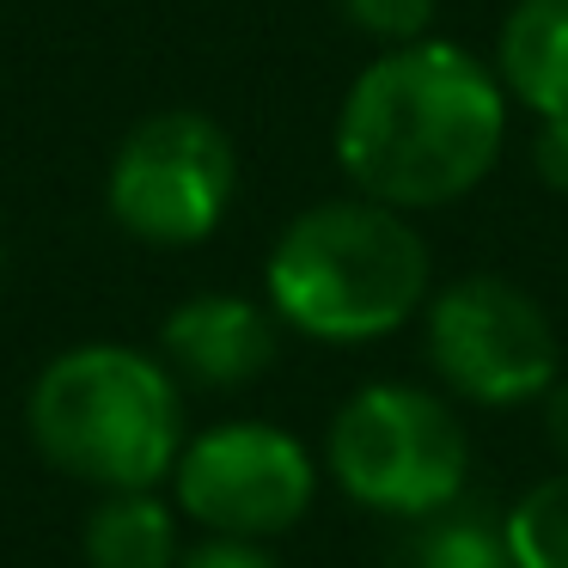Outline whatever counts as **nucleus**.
Wrapping results in <instances>:
<instances>
[{"label": "nucleus", "mask_w": 568, "mask_h": 568, "mask_svg": "<svg viewBox=\"0 0 568 568\" xmlns=\"http://www.w3.org/2000/svg\"><path fill=\"white\" fill-rule=\"evenodd\" d=\"M0 270H7V245H0Z\"/></svg>", "instance_id": "obj_17"}, {"label": "nucleus", "mask_w": 568, "mask_h": 568, "mask_svg": "<svg viewBox=\"0 0 568 568\" xmlns=\"http://www.w3.org/2000/svg\"><path fill=\"white\" fill-rule=\"evenodd\" d=\"M31 440L92 489H153L184 453V392L160 355L129 343L62 348L31 385Z\"/></svg>", "instance_id": "obj_3"}, {"label": "nucleus", "mask_w": 568, "mask_h": 568, "mask_svg": "<svg viewBox=\"0 0 568 568\" xmlns=\"http://www.w3.org/2000/svg\"><path fill=\"white\" fill-rule=\"evenodd\" d=\"M263 294L312 343H373L428 306V245L404 209L343 196L294 214L263 263Z\"/></svg>", "instance_id": "obj_2"}, {"label": "nucleus", "mask_w": 568, "mask_h": 568, "mask_svg": "<svg viewBox=\"0 0 568 568\" xmlns=\"http://www.w3.org/2000/svg\"><path fill=\"white\" fill-rule=\"evenodd\" d=\"M336 13L379 43H409V38H428L434 0H336Z\"/></svg>", "instance_id": "obj_13"}, {"label": "nucleus", "mask_w": 568, "mask_h": 568, "mask_svg": "<svg viewBox=\"0 0 568 568\" xmlns=\"http://www.w3.org/2000/svg\"><path fill=\"white\" fill-rule=\"evenodd\" d=\"M514 568H568V470L531 483L501 519Z\"/></svg>", "instance_id": "obj_12"}, {"label": "nucleus", "mask_w": 568, "mask_h": 568, "mask_svg": "<svg viewBox=\"0 0 568 568\" xmlns=\"http://www.w3.org/2000/svg\"><path fill=\"white\" fill-rule=\"evenodd\" d=\"M87 568H178V507L153 489H104L80 531Z\"/></svg>", "instance_id": "obj_10"}, {"label": "nucleus", "mask_w": 568, "mask_h": 568, "mask_svg": "<svg viewBox=\"0 0 568 568\" xmlns=\"http://www.w3.org/2000/svg\"><path fill=\"white\" fill-rule=\"evenodd\" d=\"M409 568H514L507 538L489 514L477 507H440V514L422 519V531L409 538Z\"/></svg>", "instance_id": "obj_11"}, {"label": "nucleus", "mask_w": 568, "mask_h": 568, "mask_svg": "<svg viewBox=\"0 0 568 568\" xmlns=\"http://www.w3.org/2000/svg\"><path fill=\"white\" fill-rule=\"evenodd\" d=\"M531 165H538V178L556 190V196H568V116H538Z\"/></svg>", "instance_id": "obj_15"}, {"label": "nucleus", "mask_w": 568, "mask_h": 568, "mask_svg": "<svg viewBox=\"0 0 568 568\" xmlns=\"http://www.w3.org/2000/svg\"><path fill=\"white\" fill-rule=\"evenodd\" d=\"M178 568H282V562H275L257 538H226V531H214V538L190 544V550L178 556Z\"/></svg>", "instance_id": "obj_14"}, {"label": "nucleus", "mask_w": 568, "mask_h": 568, "mask_svg": "<svg viewBox=\"0 0 568 568\" xmlns=\"http://www.w3.org/2000/svg\"><path fill=\"white\" fill-rule=\"evenodd\" d=\"M428 361L465 404H531L562 379V348L526 287L465 275L428 300Z\"/></svg>", "instance_id": "obj_6"}, {"label": "nucleus", "mask_w": 568, "mask_h": 568, "mask_svg": "<svg viewBox=\"0 0 568 568\" xmlns=\"http://www.w3.org/2000/svg\"><path fill=\"white\" fill-rule=\"evenodd\" d=\"M331 477L348 501L392 519H428L470 483V440L458 416L422 385H367L331 422Z\"/></svg>", "instance_id": "obj_4"}, {"label": "nucleus", "mask_w": 568, "mask_h": 568, "mask_svg": "<svg viewBox=\"0 0 568 568\" xmlns=\"http://www.w3.org/2000/svg\"><path fill=\"white\" fill-rule=\"evenodd\" d=\"M275 324L282 318L245 294H196L165 312L160 361L190 385L233 392V385H251L275 367V348H282Z\"/></svg>", "instance_id": "obj_8"}, {"label": "nucleus", "mask_w": 568, "mask_h": 568, "mask_svg": "<svg viewBox=\"0 0 568 568\" xmlns=\"http://www.w3.org/2000/svg\"><path fill=\"white\" fill-rule=\"evenodd\" d=\"M239 190V153L202 111H160L123 135L104 172V209L153 251L202 245L226 221Z\"/></svg>", "instance_id": "obj_5"}, {"label": "nucleus", "mask_w": 568, "mask_h": 568, "mask_svg": "<svg viewBox=\"0 0 568 568\" xmlns=\"http://www.w3.org/2000/svg\"><path fill=\"white\" fill-rule=\"evenodd\" d=\"M507 92L470 50L409 38L373 55L336 111V165L385 209H446L495 172Z\"/></svg>", "instance_id": "obj_1"}, {"label": "nucleus", "mask_w": 568, "mask_h": 568, "mask_svg": "<svg viewBox=\"0 0 568 568\" xmlns=\"http://www.w3.org/2000/svg\"><path fill=\"white\" fill-rule=\"evenodd\" d=\"M544 434H550V446L568 465V379H556L550 392H544Z\"/></svg>", "instance_id": "obj_16"}, {"label": "nucleus", "mask_w": 568, "mask_h": 568, "mask_svg": "<svg viewBox=\"0 0 568 568\" xmlns=\"http://www.w3.org/2000/svg\"><path fill=\"white\" fill-rule=\"evenodd\" d=\"M495 80L538 116H568V0H519L495 38Z\"/></svg>", "instance_id": "obj_9"}, {"label": "nucleus", "mask_w": 568, "mask_h": 568, "mask_svg": "<svg viewBox=\"0 0 568 568\" xmlns=\"http://www.w3.org/2000/svg\"><path fill=\"white\" fill-rule=\"evenodd\" d=\"M178 514L226 538H275L318 495L312 453L275 422H214L190 434L172 465Z\"/></svg>", "instance_id": "obj_7"}]
</instances>
